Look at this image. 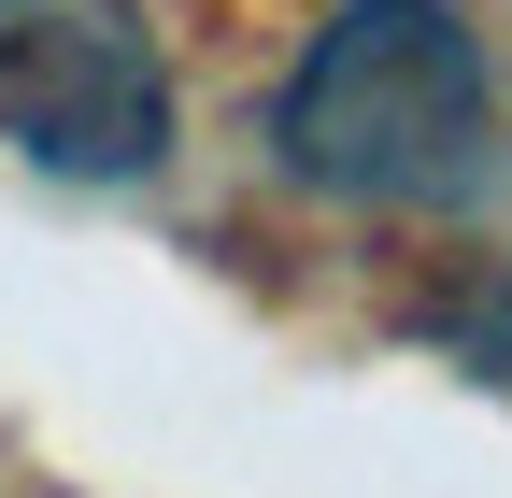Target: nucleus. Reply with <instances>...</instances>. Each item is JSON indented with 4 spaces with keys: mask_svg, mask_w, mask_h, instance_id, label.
I'll use <instances>...</instances> for the list:
<instances>
[{
    "mask_svg": "<svg viewBox=\"0 0 512 498\" xmlns=\"http://www.w3.org/2000/svg\"><path fill=\"white\" fill-rule=\"evenodd\" d=\"M498 129V86H484V43L456 0H342L313 57L285 72L271 143L313 200H356V214H427L484 171Z\"/></svg>",
    "mask_w": 512,
    "mask_h": 498,
    "instance_id": "nucleus-1",
    "label": "nucleus"
},
{
    "mask_svg": "<svg viewBox=\"0 0 512 498\" xmlns=\"http://www.w3.org/2000/svg\"><path fill=\"white\" fill-rule=\"evenodd\" d=\"M0 143L72 171V185H128L171 157V72L143 15H114V0H72V15H29L0 29Z\"/></svg>",
    "mask_w": 512,
    "mask_h": 498,
    "instance_id": "nucleus-2",
    "label": "nucleus"
},
{
    "mask_svg": "<svg viewBox=\"0 0 512 498\" xmlns=\"http://www.w3.org/2000/svg\"><path fill=\"white\" fill-rule=\"evenodd\" d=\"M427 342H441V356H470V370H498V385H512V271L456 285V299L427 314Z\"/></svg>",
    "mask_w": 512,
    "mask_h": 498,
    "instance_id": "nucleus-3",
    "label": "nucleus"
},
{
    "mask_svg": "<svg viewBox=\"0 0 512 498\" xmlns=\"http://www.w3.org/2000/svg\"><path fill=\"white\" fill-rule=\"evenodd\" d=\"M0 15H15V0H0Z\"/></svg>",
    "mask_w": 512,
    "mask_h": 498,
    "instance_id": "nucleus-4",
    "label": "nucleus"
}]
</instances>
